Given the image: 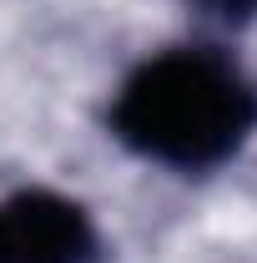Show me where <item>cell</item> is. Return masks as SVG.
Returning a JSON list of instances; mask_svg holds the SVG:
<instances>
[{
    "label": "cell",
    "mask_w": 257,
    "mask_h": 263,
    "mask_svg": "<svg viewBox=\"0 0 257 263\" xmlns=\"http://www.w3.org/2000/svg\"><path fill=\"white\" fill-rule=\"evenodd\" d=\"M111 137L172 172H212L257 137V81L217 46H166L116 86Z\"/></svg>",
    "instance_id": "6da1fadb"
},
{
    "label": "cell",
    "mask_w": 257,
    "mask_h": 263,
    "mask_svg": "<svg viewBox=\"0 0 257 263\" xmlns=\"http://www.w3.org/2000/svg\"><path fill=\"white\" fill-rule=\"evenodd\" d=\"M0 263H101V233L76 197L20 187L0 197Z\"/></svg>",
    "instance_id": "7a4b0ae2"
},
{
    "label": "cell",
    "mask_w": 257,
    "mask_h": 263,
    "mask_svg": "<svg viewBox=\"0 0 257 263\" xmlns=\"http://www.w3.org/2000/svg\"><path fill=\"white\" fill-rule=\"evenodd\" d=\"M202 5H212V10L227 15V21H247V15H257V0H202Z\"/></svg>",
    "instance_id": "3957f363"
}]
</instances>
